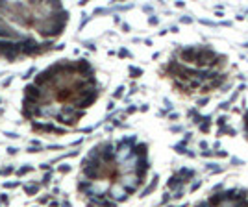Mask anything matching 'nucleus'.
<instances>
[{
  "instance_id": "1",
  "label": "nucleus",
  "mask_w": 248,
  "mask_h": 207,
  "mask_svg": "<svg viewBox=\"0 0 248 207\" xmlns=\"http://www.w3.org/2000/svg\"><path fill=\"white\" fill-rule=\"evenodd\" d=\"M109 196L113 198V202H122V200H126V196H128V192H126V189L122 187V185H113L111 189H109Z\"/></svg>"
},
{
  "instance_id": "2",
  "label": "nucleus",
  "mask_w": 248,
  "mask_h": 207,
  "mask_svg": "<svg viewBox=\"0 0 248 207\" xmlns=\"http://www.w3.org/2000/svg\"><path fill=\"white\" fill-rule=\"evenodd\" d=\"M180 58L185 61V63H195V59H196V46H187V48H183V50H180Z\"/></svg>"
},
{
  "instance_id": "3",
  "label": "nucleus",
  "mask_w": 248,
  "mask_h": 207,
  "mask_svg": "<svg viewBox=\"0 0 248 207\" xmlns=\"http://www.w3.org/2000/svg\"><path fill=\"white\" fill-rule=\"evenodd\" d=\"M183 183V179L180 178V176H172L170 179H169V183H167V187L169 189H178V187H180V185Z\"/></svg>"
},
{
  "instance_id": "4",
  "label": "nucleus",
  "mask_w": 248,
  "mask_h": 207,
  "mask_svg": "<svg viewBox=\"0 0 248 207\" xmlns=\"http://www.w3.org/2000/svg\"><path fill=\"white\" fill-rule=\"evenodd\" d=\"M209 126H211V119H209V116H205V119L200 120V129H202V132H208Z\"/></svg>"
},
{
  "instance_id": "5",
  "label": "nucleus",
  "mask_w": 248,
  "mask_h": 207,
  "mask_svg": "<svg viewBox=\"0 0 248 207\" xmlns=\"http://www.w3.org/2000/svg\"><path fill=\"white\" fill-rule=\"evenodd\" d=\"M156 185H157V179L154 178V181H152V183H150V185H148V187H146V189H144V190H143V194H141V196H146V194H150V192H152V190L156 189Z\"/></svg>"
},
{
  "instance_id": "6",
  "label": "nucleus",
  "mask_w": 248,
  "mask_h": 207,
  "mask_svg": "<svg viewBox=\"0 0 248 207\" xmlns=\"http://www.w3.org/2000/svg\"><path fill=\"white\" fill-rule=\"evenodd\" d=\"M37 185H32V187H30V185H28V187H26V192H28V194H35V192H37Z\"/></svg>"
},
{
  "instance_id": "7",
  "label": "nucleus",
  "mask_w": 248,
  "mask_h": 207,
  "mask_svg": "<svg viewBox=\"0 0 248 207\" xmlns=\"http://www.w3.org/2000/svg\"><path fill=\"white\" fill-rule=\"evenodd\" d=\"M220 133H228V135H233L235 132H233L231 128H226V126H222V128H220Z\"/></svg>"
},
{
  "instance_id": "8",
  "label": "nucleus",
  "mask_w": 248,
  "mask_h": 207,
  "mask_svg": "<svg viewBox=\"0 0 248 207\" xmlns=\"http://www.w3.org/2000/svg\"><path fill=\"white\" fill-rule=\"evenodd\" d=\"M130 72L133 74V78H137V76L141 74V68H135V67H132V68H130Z\"/></svg>"
},
{
  "instance_id": "9",
  "label": "nucleus",
  "mask_w": 248,
  "mask_h": 207,
  "mask_svg": "<svg viewBox=\"0 0 248 207\" xmlns=\"http://www.w3.org/2000/svg\"><path fill=\"white\" fill-rule=\"evenodd\" d=\"M59 170H61V172H68V170H71V167H68V165H61Z\"/></svg>"
},
{
  "instance_id": "10",
  "label": "nucleus",
  "mask_w": 248,
  "mask_h": 207,
  "mask_svg": "<svg viewBox=\"0 0 248 207\" xmlns=\"http://www.w3.org/2000/svg\"><path fill=\"white\" fill-rule=\"evenodd\" d=\"M195 207H211V205H209L208 202H202V203H196Z\"/></svg>"
},
{
  "instance_id": "11",
  "label": "nucleus",
  "mask_w": 248,
  "mask_h": 207,
  "mask_svg": "<svg viewBox=\"0 0 248 207\" xmlns=\"http://www.w3.org/2000/svg\"><path fill=\"white\" fill-rule=\"evenodd\" d=\"M217 122H218V124H220V126H224V122H226V119H224V116H220V119H218V120H217Z\"/></svg>"
},
{
  "instance_id": "12",
  "label": "nucleus",
  "mask_w": 248,
  "mask_h": 207,
  "mask_svg": "<svg viewBox=\"0 0 248 207\" xmlns=\"http://www.w3.org/2000/svg\"><path fill=\"white\" fill-rule=\"evenodd\" d=\"M122 91H124V89H122V87H119V89H117V93H115V96H120V94H122Z\"/></svg>"
},
{
  "instance_id": "13",
  "label": "nucleus",
  "mask_w": 248,
  "mask_h": 207,
  "mask_svg": "<svg viewBox=\"0 0 248 207\" xmlns=\"http://www.w3.org/2000/svg\"><path fill=\"white\" fill-rule=\"evenodd\" d=\"M182 22L187 24V22H191V19H189V17H182Z\"/></svg>"
},
{
  "instance_id": "14",
  "label": "nucleus",
  "mask_w": 248,
  "mask_h": 207,
  "mask_svg": "<svg viewBox=\"0 0 248 207\" xmlns=\"http://www.w3.org/2000/svg\"><path fill=\"white\" fill-rule=\"evenodd\" d=\"M150 24H157V19L156 17H150Z\"/></svg>"
},
{
  "instance_id": "15",
  "label": "nucleus",
  "mask_w": 248,
  "mask_h": 207,
  "mask_svg": "<svg viewBox=\"0 0 248 207\" xmlns=\"http://www.w3.org/2000/svg\"><path fill=\"white\" fill-rule=\"evenodd\" d=\"M119 54H120V56H122V58H124V56H130V54H128V50H120Z\"/></svg>"
},
{
  "instance_id": "16",
  "label": "nucleus",
  "mask_w": 248,
  "mask_h": 207,
  "mask_svg": "<svg viewBox=\"0 0 248 207\" xmlns=\"http://www.w3.org/2000/svg\"><path fill=\"white\" fill-rule=\"evenodd\" d=\"M182 196H183V192H182V190H178L176 194H174V198H182Z\"/></svg>"
},
{
  "instance_id": "17",
  "label": "nucleus",
  "mask_w": 248,
  "mask_h": 207,
  "mask_svg": "<svg viewBox=\"0 0 248 207\" xmlns=\"http://www.w3.org/2000/svg\"><path fill=\"white\" fill-rule=\"evenodd\" d=\"M169 200H170V196H169V194H165V196H163V203H167Z\"/></svg>"
}]
</instances>
